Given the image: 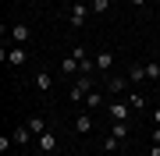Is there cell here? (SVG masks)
<instances>
[{"label": "cell", "mask_w": 160, "mask_h": 156, "mask_svg": "<svg viewBox=\"0 0 160 156\" xmlns=\"http://www.w3.org/2000/svg\"><path fill=\"white\" fill-rule=\"evenodd\" d=\"M71 57L75 60H86L89 57V46H71Z\"/></svg>", "instance_id": "20"}, {"label": "cell", "mask_w": 160, "mask_h": 156, "mask_svg": "<svg viewBox=\"0 0 160 156\" xmlns=\"http://www.w3.org/2000/svg\"><path fill=\"white\" fill-rule=\"evenodd\" d=\"M61 75H71V78H78V75H82V64L75 60L71 53H68V57H61Z\"/></svg>", "instance_id": "7"}, {"label": "cell", "mask_w": 160, "mask_h": 156, "mask_svg": "<svg viewBox=\"0 0 160 156\" xmlns=\"http://www.w3.org/2000/svg\"><path fill=\"white\" fill-rule=\"evenodd\" d=\"M86 106H107V92H103V89H92L86 96Z\"/></svg>", "instance_id": "13"}, {"label": "cell", "mask_w": 160, "mask_h": 156, "mask_svg": "<svg viewBox=\"0 0 160 156\" xmlns=\"http://www.w3.org/2000/svg\"><path fill=\"white\" fill-rule=\"evenodd\" d=\"M128 82H132V85L146 82V64H132V68H128Z\"/></svg>", "instance_id": "12"}, {"label": "cell", "mask_w": 160, "mask_h": 156, "mask_svg": "<svg viewBox=\"0 0 160 156\" xmlns=\"http://www.w3.org/2000/svg\"><path fill=\"white\" fill-rule=\"evenodd\" d=\"M11 39H14V46H25V43L32 39V29H29L25 21H18L14 29H11Z\"/></svg>", "instance_id": "6"}, {"label": "cell", "mask_w": 160, "mask_h": 156, "mask_svg": "<svg viewBox=\"0 0 160 156\" xmlns=\"http://www.w3.org/2000/svg\"><path fill=\"white\" fill-rule=\"evenodd\" d=\"M128 131H132V124H128V121H114V124H110V135H118L121 142L128 139Z\"/></svg>", "instance_id": "14"}, {"label": "cell", "mask_w": 160, "mask_h": 156, "mask_svg": "<svg viewBox=\"0 0 160 156\" xmlns=\"http://www.w3.org/2000/svg\"><path fill=\"white\" fill-rule=\"evenodd\" d=\"M92 60H96V71H100V75H110V68H114V50H100Z\"/></svg>", "instance_id": "5"}, {"label": "cell", "mask_w": 160, "mask_h": 156, "mask_svg": "<svg viewBox=\"0 0 160 156\" xmlns=\"http://www.w3.org/2000/svg\"><path fill=\"white\" fill-rule=\"evenodd\" d=\"M64 156H75V153H64Z\"/></svg>", "instance_id": "26"}, {"label": "cell", "mask_w": 160, "mask_h": 156, "mask_svg": "<svg viewBox=\"0 0 160 156\" xmlns=\"http://www.w3.org/2000/svg\"><path fill=\"white\" fill-rule=\"evenodd\" d=\"M128 85H132L128 75H125V78H121V75H107V82H103V92H107V96H125Z\"/></svg>", "instance_id": "2"}, {"label": "cell", "mask_w": 160, "mask_h": 156, "mask_svg": "<svg viewBox=\"0 0 160 156\" xmlns=\"http://www.w3.org/2000/svg\"><path fill=\"white\" fill-rule=\"evenodd\" d=\"M132 114H135V110H132L128 99H114V103H107V117H110V121H132Z\"/></svg>", "instance_id": "1"}, {"label": "cell", "mask_w": 160, "mask_h": 156, "mask_svg": "<svg viewBox=\"0 0 160 156\" xmlns=\"http://www.w3.org/2000/svg\"><path fill=\"white\" fill-rule=\"evenodd\" d=\"M132 7H146V0H132Z\"/></svg>", "instance_id": "25"}, {"label": "cell", "mask_w": 160, "mask_h": 156, "mask_svg": "<svg viewBox=\"0 0 160 156\" xmlns=\"http://www.w3.org/2000/svg\"><path fill=\"white\" fill-rule=\"evenodd\" d=\"M25 124H29V131H32V135H43V131H50V124H46V117H39V114H32V117H29Z\"/></svg>", "instance_id": "9"}, {"label": "cell", "mask_w": 160, "mask_h": 156, "mask_svg": "<svg viewBox=\"0 0 160 156\" xmlns=\"http://www.w3.org/2000/svg\"><path fill=\"white\" fill-rule=\"evenodd\" d=\"M160 78V60H146V82H157Z\"/></svg>", "instance_id": "16"}, {"label": "cell", "mask_w": 160, "mask_h": 156, "mask_svg": "<svg viewBox=\"0 0 160 156\" xmlns=\"http://www.w3.org/2000/svg\"><path fill=\"white\" fill-rule=\"evenodd\" d=\"M25 60H29L25 46H11L7 50V64H11V68H25Z\"/></svg>", "instance_id": "8"}, {"label": "cell", "mask_w": 160, "mask_h": 156, "mask_svg": "<svg viewBox=\"0 0 160 156\" xmlns=\"http://www.w3.org/2000/svg\"><path fill=\"white\" fill-rule=\"evenodd\" d=\"M153 128H160V106L153 110Z\"/></svg>", "instance_id": "23"}, {"label": "cell", "mask_w": 160, "mask_h": 156, "mask_svg": "<svg viewBox=\"0 0 160 156\" xmlns=\"http://www.w3.org/2000/svg\"><path fill=\"white\" fill-rule=\"evenodd\" d=\"M11 135H14V145H29V142L36 139V135L29 131V124H22V128H14V131H11Z\"/></svg>", "instance_id": "10"}, {"label": "cell", "mask_w": 160, "mask_h": 156, "mask_svg": "<svg viewBox=\"0 0 160 156\" xmlns=\"http://www.w3.org/2000/svg\"><path fill=\"white\" fill-rule=\"evenodd\" d=\"M36 89H39V92H50V89H53V78L46 75V71H39V75H36Z\"/></svg>", "instance_id": "15"}, {"label": "cell", "mask_w": 160, "mask_h": 156, "mask_svg": "<svg viewBox=\"0 0 160 156\" xmlns=\"http://www.w3.org/2000/svg\"><path fill=\"white\" fill-rule=\"evenodd\" d=\"M89 11H92L89 4H71V14H68V25H71V29H82V25L89 21Z\"/></svg>", "instance_id": "3"}, {"label": "cell", "mask_w": 160, "mask_h": 156, "mask_svg": "<svg viewBox=\"0 0 160 156\" xmlns=\"http://www.w3.org/2000/svg\"><path fill=\"white\" fill-rule=\"evenodd\" d=\"M14 145V135H0V153H7Z\"/></svg>", "instance_id": "21"}, {"label": "cell", "mask_w": 160, "mask_h": 156, "mask_svg": "<svg viewBox=\"0 0 160 156\" xmlns=\"http://www.w3.org/2000/svg\"><path fill=\"white\" fill-rule=\"evenodd\" d=\"M36 149H39V156H50V153H57V135H53V131H43V135H36Z\"/></svg>", "instance_id": "4"}, {"label": "cell", "mask_w": 160, "mask_h": 156, "mask_svg": "<svg viewBox=\"0 0 160 156\" xmlns=\"http://www.w3.org/2000/svg\"><path fill=\"white\" fill-rule=\"evenodd\" d=\"M149 142H157V145H160V128H153V131H149Z\"/></svg>", "instance_id": "22"}, {"label": "cell", "mask_w": 160, "mask_h": 156, "mask_svg": "<svg viewBox=\"0 0 160 156\" xmlns=\"http://www.w3.org/2000/svg\"><path fill=\"white\" fill-rule=\"evenodd\" d=\"M118 142H121L118 135H110V131H107V139H103V153H114V149H118Z\"/></svg>", "instance_id": "19"}, {"label": "cell", "mask_w": 160, "mask_h": 156, "mask_svg": "<svg viewBox=\"0 0 160 156\" xmlns=\"http://www.w3.org/2000/svg\"><path fill=\"white\" fill-rule=\"evenodd\" d=\"M149 156H160V145L153 142V145H149Z\"/></svg>", "instance_id": "24"}, {"label": "cell", "mask_w": 160, "mask_h": 156, "mask_svg": "<svg viewBox=\"0 0 160 156\" xmlns=\"http://www.w3.org/2000/svg\"><path fill=\"white\" fill-rule=\"evenodd\" d=\"M128 103H132V110H146V96L142 92H128Z\"/></svg>", "instance_id": "17"}, {"label": "cell", "mask_w": 160, "mask_h": 156, "mask_svg": "<svg viewBox=\"0 0 160 156\" xmlns=\"http://www.w3.org/2000/svg\"><path fill=\"white\" fill-rule=\"evenodd\" d=\"M89 7H92V14H107L110 11V0H92Z\"/></svg>", "instance_id": "18"}, {"label": "cell", "mask_w": 160, "mask_h": 156, "mask_svg": "<svg viewBox=\"0 0 160 156\" xmlns=\"http://www.w3.org/2000/svg\"><path fill=\"white\" fill-rule=\"evenodd\" d=\"M75 131H78V135H89L92 131V114H78V117H75Z\"/></svg>", "instance_id": "11"}]
</instances>
